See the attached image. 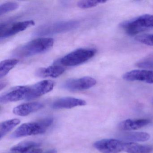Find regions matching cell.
Listing matches in <instances>:
<instances>
[{
    "mask_svg": "<svg viewBox=\"0 0 153 153\" xmlns=\"http://www.w3.org/2000/svg\"><path fill=\"white\" fill-rule=\"evenodd\" d=\"M54 44V40L51 38H42L35 39L19 47L14 54L19 57H30L44 53L51 49Z\"/></svg>",
    "mask_w": 153,
    "mask_h": 153,
    "instance_id": "6da1fadb",
    "label": "cell"
},
{
    "mask_svg": "<svg viewBox=\"0 0 153 153\" xmlns=\"http://www.w3.org/2000/svg\"><path fill=\"white\" fill-rule=\"evenodd\" d=\"M53 123L51 117L45 118L37 122L27 123L19 127L11 134V138H17L32 135L43 134Z\"/></svg>",
    "mask_w": 153,
    "mask_h": 153,
    "instance_id": "7a4b0ae2",
    "label": "cell"
},
{
    "mask_svg": "<svg viewBox=\"0 0 153 153\" xmlns=\"http://www.w3.org/2000/svg\"><path fill=\"white\" fill-rule=\"evenodd\" d=\"M96 53L94 49H79L71 52L61 59L63 66L73 67L80 65L93 58Z\"/></svg>",
    "mask_w": 153,
    "mask_h": 153,
    "instance_id": "3957f363",
    "label": "cell"
},
{
    "mask_svg": "<svg viewBox=\"0 0 153 153\" xmlns=\"http://www.w3.org/2000/svg\"><path fill=\"white\" fill-rule=\"evenodd\" d=\"M78 26L79 23L76 21L59 22L45 26L36 33L38 35L42 36L58 33L71 30L76 28Z\"/></svg>",
    "mask_w": 153,
    "mask_h": 153,
    "instance_id": "277c9868",
    "label": "cell"
},
{
    "mask_svg": "<svg viewBox=\"0 0 153 153\" xmlns=\"http://www.w3.org/2000/svg\"><path fill=\"white\" fill-rule=\"evenodd\" d=\"M124 141L114 139H104L96 141L94 146L102 153H119L123 151Z\"/></svg>",
    "mask_w": 153,
    "mask_h": 153,
    "instance_id": "5b68a950",
    "label": "cell"
},
{
    "mask_svg": "<svg viewBox=\"0 0 153 153\" xmlns=\"http://www.w3.org/2000/svg\"><path fill=\"white\" fill-rule=\"evenodd\" d=\"M33 20L16 22L11 24H3L1 25V39H5L13 36L18 33H20L32 26L34 25Z\"/></svg>",
    "mask_w": 153,
    "mask_h": 153,
    "instance_id": "8992f818",
    "label": "cell"
},
{
    "mask_svg": "<svg viewBox=\"0 0 153 153\" xmlns=\"http://www.w3.org/2000/svg\"><path fill=\"white\" fill-rule=\"evenodd\" d=\"M29 92V86H19L11 88L0 97L1 103L17 102L26 100Z\"/></svg>",
    "mask_w": 153,
    "mask_h": 153,
    "instance_id": "52a82bcc",
    "label": "cell"
},
{
    "mask_svg": "<svg viewBox=\"0 0 153 153\" xmlns=\"http://www.w3.org/2000/svg\"><path fill=\"white\" fill-rule=\"evenodd\" d=\"M95 79L89 76L80 78L69 79L62 85L63 88L71 91H83L87 90L96 85Z\"/></svg>",
    "mask_w": 153,
    "mask_h": 153,
    "instance_id": "ba28073f",
    "label": "cell"
},
{
    "mask_svg": "<svg viewBox=\"0 0 153 153\" xmlns=\"http://www.w3.org/2000/svg\"><path fill=\"white\" fill-rule=\"evenodd\" d=\"M54 82L51 80L40 81L29 86V92L26 100H31L40 97L53 89Z\"/></svg>",
    "mask_w": 153,
    "mask_h": 153,
    "instance_id": "9c48e42d",
    "label": "cell"
},
{
    "mask_svg": "<svg viewBox=\"0 0 153 153\" xmlns=\"http://www.w3.org/2000/svg\"><path fill=\"white\" fill-rule=\"evenodd\" d=\"M127 81H140L153 84V71L146 70H134L126 72L123 76Z\"/></svg>",
    "mask_w": 153,
    "mask_h": 153,
    "instance_id": "30bf717a",
    "label": "cell"
},
{
    "mask_svg": "<svg viewBox=\"0 0 153 153\" xmlns=\"http://www.w3.org/2000/svg\"><path fill=\"white\" fill-rule=\"evenodd\" d=\"M86 105V102L82 99L73 97H64L53 102L52 107L54 109H71Z\"/></svg>",
    "mask_w": 153,
    "mask_h": 153,
    "instance_id": "8fae6325",
    "label": "cell"
},
{
    "mask_svg": "<svg viewBox=\"0 0 153 153\" xmlns=\"http://www.w3.org/2000/svg\"><path fill=\"white\" fill-rule=\"evenodd\" d=\"M43 107V105L38 102L27 103L18 105L13 109L14 114L18 116H26Z\"/></svg>",
    "mask_w": 153,
    "mask_h": 153,
    "instance_id": "7c38bea8",
    "label": "cell"
},
{
    "mask_svg": "<svg viewBox=\"0 0 153 153\" xmlns=\"http://www.w3.org/2000/svg\"><path fill=\"white\" fill-rule=\"evenodd\" d=\"M150 123V120L147 119H128L121 122L119 127L123 131L136 130L148 125Z\"/></svg>",
    "mask_w": 153,
    "mask_h": 153,
    "instance_id": "4fadbf2b",
    "label": "cell"
},
{
    "mask_svg": "<svg viewBox=\"0 0 153 153\" xmlns=\"http://www.w3.org/2000/svg\"><path fill=\"white\" fill-rule=\"evenodd\" d=\"M65 71L63 67L58 65L42 68L36 71V75L41 78H57L62 75Z\"/></svg>",
    "mask_w": 153,
    "mask_h": 153,
    "instance_id": "5bb4252c",
    "label": "cell"
},
{
    "mask_svg": "<svg viewBox=\"0 0 153 153\" xmlns=\"http://www.w3.org/2000/svg\"><path fill=\"white\" fill-rule=\"evenodd\" d=\"M153 147L150 145H141L137 142H124L123 151L128 153H149Z\"/></svg>",
    "mask_w": 153,
    "mask_h": 153,
    "instance_id": "9a60e30c",
    "label": "cell"
},
{
    "mask_svg": "<svg viewBox=\"0 0 153 153\" xmlns=\"http://www.w3.org/2000/svg\"><path fill=\"white\" fill-rule=\"evenodd\" d=\"M131 20L141 32L147 30L149 28L153 27V15H141Z\"/></svg>",
    "mask_w": 153,
    "mask_h": 153,
    "instance_id": "2e32d148",
    "label": "cell"
},
{
    "mask_svg": "<svg viewBox=\"0 0 153 153\" xmlns=\"http://www.w3.org/2000/svg\"><path fill=\"white\" fill-rule=\"evenodd\" d=\"M122 138L126 142H144L150 139L149 133L146 132H128L122 134Z\"/></svg>",
    "mask_w": 153,
    "mask_h": 153,
    "instance_id": "e0dca14e",
    "label": "cell"
},
{
    "mask_svg": "<svg viewBox=\"0 0 153 153\" xmlns=\"http://www.w3.org/2000/svg\"><path fill=\"white\" fill-rule=\"evenodd\" d=\"M20 123V120L18 119H11L1 123L0 124V138L2 139Z\"/></svg>",
    "mask_w": 153,
    "mask_h": 153,
    "instance_id": "ac0fdd59",
    "label": "cell"
},
{
    "mask_svg": "<svg viewBox=\"0 0 153 153\" xmlns=\"http://www.w3.org/2000/svg\"><path fill=\"white\" fill-rule=\"evenodd\" d=\"M40 146V143L32 141L21 142L13 146L10 149L11 152H24L36 148Z\"/></svg>",
    "mask_w": 153,
    "mask_h": 153,
    "instance_id": "d6986e66",
    "label": "cell"
},
{
    "mask_svg": "<svg viewBox=\"0 0 153 153\" xmlns=\"http://www.w3.org/2000/svg\"><path fill=\"white\" fill-rule=\"evenodd\" d=\"M19 62L17 59H10L2 61L0 63V78L6 76Z\"/></svg>",
    "mask_w": 153,
    "mask_h": 153,
    "instance_id": "ffe728a7",
    "label": "cell"
},
{
    "mask_svg": "<svg viewBox=\"0 0 153 153\" xmlns=\"http://www.w3.org/2000/svg\"><path fill=\"white\" fill-rule=\"evenodd\" d=\"M19 6L17 3L14 2H7L1 4L0 6V15L2 16L8 12L16 10Z\"/></svg>",
    "mask_w": 153,
    "mask_h": 153,
    "instance_id": "44dd1931",
    "label": "cell"
},
{
    "mask_svg": "<svg viewBox=\"0 0 153 153\" xmlns=\"http://www.w3.org/2000/svg\"><path fill=\"white\" fill-rule=\"evenodd\" d=\"M106 1L98 0V1H81L78 2L77 5L81 9H88L96 7L101 3L106 2Z\"/></svg>",
    "mask_w": 153,
    "mask_h": 153,
    "instance_id": "7402d4cb",
    "label": "cell"
},
{
    "mask_svg": "<svg viewBox=\"0 0 153 153\" xmlns=\"http://www.w3.org/2000/svg\"><path fill=\"white\" fill-rule=\"evenodd\" d=\"M135 40L149 46H153V34H143L137 36Z\"/></svg>",
    "mask_w": 153,
    "mask_h": 153,
    "instance_id": "603a6c76",
    "label": "cell"
},
{
    "mask_svg": "<svg viewBox=\"0 0 153 153\" xmlns=\"http://www.w3.org/2000/svg\"><path fill=\"white\" fill-rule=\"evenodd\" d=\"M137 67L145 69H153V59H147L139 62L137 64Z\"/></svg>",
    "mask_w": 153,
    "mask_h": 153,
    "instance_id": "cb8c5ba5",
    "label": "cell"
},
{
    "mask_svg": "<svg viewBox=\"0 0 153 153\" xmlns=\"http://www.w3.org/2000/svg\"><path fill=\"white\" fill-rule=\"evenodd\" d=\"M9 153H42V150L41 149L35 148L29 150V151H27V152H11Z\"/></svg>",
    "mask_w": 153,
    "mask_h": 153,
    "instance_id": "d4e9b609",
    "label": "cell"
},
{
    "mask_svg": "<svg viewBox=\"0 0 153 153\" xmlns=\"http://www.w3.org/2000/svg\"><path fill=\"white\" fill-rule=\"evenodd\" d=\"M6 83L7 82H4V84H3V82H1V85H0V87H1V90H2L4 87L6 86Z\"/></svg>",
    "mask_w": 153,
    "mask_h": 153,
    "instance_id": "484cf974",
    "label": "cell"
},
{
    "mask_svg": "<svg viewBox=\"0 0 153 153\" xmlns=\"http://www.w3.org/2000/svg\"><path fill=\"white\" fill-rule=\"evenodd\" d=\"M45 153H57V150L55 149H51V150H48Z\"/></svg>",
    "mask_w": 153,
    "mask_h": 153,
    "instance_id": "4316f807",
    "label": "cell"
},
{
    "mask_svg": "<svg viewBox=\"0 0 153 153\" xmlns=\"http://www.w3.org/2000/svg\"><path fill=\"white\" fill-rule=\"evenodd\" d=\"M152 103L153 104V100H152Z\"/></svg>",
    "mask_w": 153,
    "mask_h": 153,
    "instance_id": "83f0119b",
    "label": "cell"
}]
</instances>
